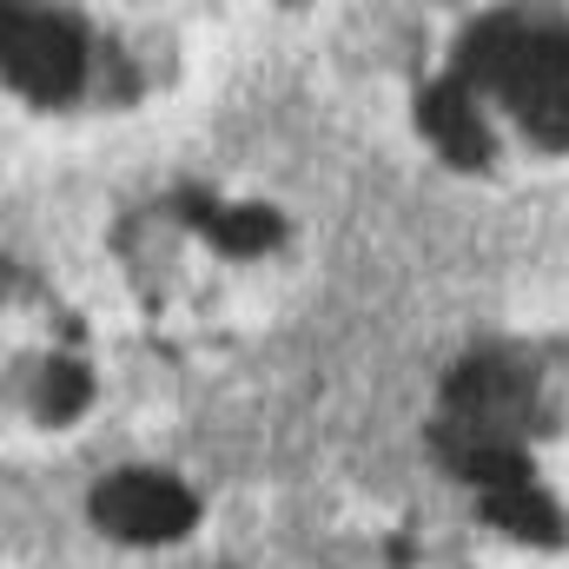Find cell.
<instances>
[{
	"label": "cell",
	"instance_id": "3",
	"mask_svg": "<svg viewBox=\"0 0 569 569\" xmlns=\"http://www.w3.org/2000/svg\"><path fill=\"white\" fill-rule=\"evenodd\" d=\"M7 80L53 107V100H73L80 93V73H87V40L73 20L60 13H40V7H7Z\"/></svg>",
	"mask_w": 569,
	"mask_h": 569
},
{
	"label": "cell",
	"instance_id": "6",
	"mask_svg": "<svg viewBox=\"0 0 569 569\" xmlns=\"http://www.w3.org/2000/svg\"><path fill=\"white\" fill-rule=\"evenodd\" d=\"M483 517H490L497 530L523 537V543H563V510H557L537 483H517V490L483 497Z\"/></svg>",
	"mask_w": 569,
	"mask_h": 569
},
{
	"label": "cell",
	"instance_id": "7",
	"mask_svg": "<svg viewBox=\"0 0 569 569\" xmlns=\"http://www.w3.org/2000/svg\"><path fill=\"white\" fill-rule=\"evenodd\" d=\"M212 239L226 252H266L272 239H284V226H279V212H266V206H239V212L212 219Z\"/></svg>",
	"mask_w": 569,
	"mask_h": 569
},
{
	"label": "cell",
	"instance_id": "1",
	"mask_svg": "<svg viewBox=\"0 0 569 569\" xmlns=\"http://www.w3.org/2000/svg\"><path fill=\"white\" fill-rule=\"evenodd\" d=\"M457 80L490 87L537 140L569 146V33L523 27V20H483L463 40Z\"/></svg>",
	"mask_w": 569,
	"mask_h": 569
},
{
	"label": "cell",
	"instance_id": "2",
	"mask_svg": "<svg viewBox=\"0 0 569 569\" xmlns=\"http://www.w3.org/2000/svg\"><path fill=\"white\" fill-rule=\"evenodd\" d=\"M543 425L537 411V378L503 358V351H483L470 365L450 371L443 385V425L437 437H463V443H523V430Z\"/></svg>",
	"mask_w": 569,
	"mask_h": 569
},
{
	"label": "cell",
	"instance_id": "4",
	"mask_svg": "<svg viewBox=\"0 0 569 569\" xmlns=\"http://www.w3.org/2000/svg\"><path fill=\"white\" fill-rule=\"evenodd\" d=\"M192 517H199V503L172 477H152V470H120L93 490V523L127 543H166V537L192 530Z\"/></svg>",
	"mask_w": 569,
	"mask_h": 569
},
{
	"label": "cell",
	"instance_id": "8",
	"mask_svg": "<svg viewBox=\"0 0 569 569\" xmlns=\"http://www.w3.org/2000/svg\"><path fill=\"white\" fill-rule=\"evenodd\" d=\"M80 405H87V371H80L73 358H53V365L40 371V418L60 425V418H73Z\"/></svg>",
	"mask_w": 569,
	"mask_h": 569
},
{
	"label": "cell",
	"instance_id": "5",
	"mask_svg": "<svg viewBox=\"0 0 569 569\" xmlns=\"http://www.w3.org/2000/svg\"><path fill=\"white\" fill-rule=\"evenodd\" d=\"M477 87L470 80H437L425 93V107H418V120H425L430 146L450 159V166H490V133H483V113H477V100H470Z\"/></svg>",
	"mask_w": 569,
	"mask_h": 569
}]
</instances>
